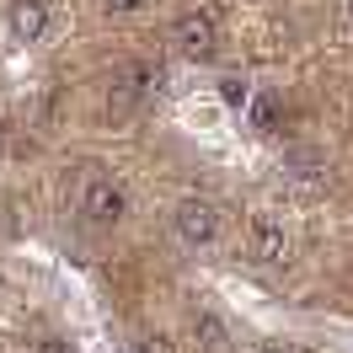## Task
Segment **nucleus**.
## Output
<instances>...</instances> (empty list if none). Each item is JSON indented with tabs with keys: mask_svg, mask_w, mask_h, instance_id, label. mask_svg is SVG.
<instances>
[{
	"mask_svg": "<svg viewBox=\"0 0 353 353\" xmlns=\"http://www.w3.org/2000/svg\"><path fill=\"white\" fill-rule=\"evenodd\" d=\"M81 214H86L91 225H118L123 214H129V193H123V182L108 172L86 176V188H81Z\"/></svg>",
	"mask_w": 353,
	"mask_h": 353,
	"instance_id": "obj_3",
	"label": "nucleus"
},
{
	"mask_svg": "<svg viewBox=\"0 0 353 353\" xmlns=\"http://www.w3.org/2000/svg\"><path fill=\"white\" fill-rule=\"evenodd\" d=\"M252 252H257V263H284L289 257V230L273 214H257L252 220Z\"/></svg>",
	"mask_w": 353,
	"mask_h": 353,
	"instance_id": "obj_5",
	"label": "nucleus"
},
{
	"mask_svg": "<svg viewBox=\"0 0 353 353\" xmlns=\"http://www.w3.org/2000/svg\"><path fill=\"white\" fill-rule=\"evenodd\" d=\"M263 353H289V348H263Z\"/></svg>",
	"mask_w": 353,
	"mask_h": 353,
	"instance_id": "obj_14",
	"label": "nucleus"
},
{
	"mask_svg": "<svg viewBox=\"0 0 353 353\" xmlns=\"http://www.w3.org/2000/svg\"><path fill=\"white\" fill-rule=\"evenodd\" d=\"M343 11H348V17H353V0H343Z\"/></svg>",
	"mask_w": 353,
	"mask_h": 353,
	"instance_id": "obj_13",
	"label": "nucleus"
},
{
	"mask_svg": "<svg viewBox=\"0 0 353 353\" xmlns=\"http://www.w3.org/2000/svg\"><path fill=\"white\" fill-rule=\"evenodd\" d=\"M246 112H252V129L257 134L279 129V102H273V97H246Z\"/></svg>",
	"mask_w": 353,
	"mask_h": 353,
	"instance_id": "obj_8",
	"label": "nucleus"
},
{
	"mask_svg": "<svg viewBox=\"0 0 353 353\" xmlns=\"http://www.w3.org/2000/svg\"><path fill=\"white\" fill-rule=\"evenodd\" d=\"M246 97H252V91H246L241 81H220V102H230V108H246Z\"/></svg>",
	"mask_w": 353,
	"mask_h": 353,
	"instance_id": "obj_9",
	"label": "nucleus"
},
{
	"mask_svg": "<svg viewBox=\"0 0 353 353\" xmlns=\"http://www.w3.org/2000/svg\"><path fill=\"white\" fill-rule=\"evenodd\" d=\"M172 43L182 59H214V48H220V22H214V11H182L172 22Z\"/></svg>",
	"mask_w": 353,
	"mask_h": 353,
	"instance_id": "obj_4",
	"label": "nucleus"
},
{
	"mask_svg": "<svg viewBox=\"0 0 353 353\" xmlns=\"http://www.w3.org/2000/svg\"><path fill=\"white\" fill-rule=\"evenodd\" d=\"M6 27H11L17 43H38V38L48 32V6L43 0H17L11 17H6Z\"/></svg>",
	"mask_w": 353,
	"mask_h": 353,
	"instance_id": "obj_6",
	"label": "nucleus"
},
{
	"mask_svg": "<svg viewBox=\"0 0 353 353\" xmlns=\"http://www.w3.org/2000/svg\"><path fill=\"white\" fill-rule=\"evenodd\" d=\"M112 17H134V11H145V0H102Z\"/></svg>",
	"mask_w": 353,
	"mask_h": 353,
	"instance_id": "obj_11",
	"label": "nucleus"
},
{
	"mask_svg": "<svg viewBox=\"0 0 353 353\" xmlns=\"http://www.w3.org/2000/svg\"><path fill=\"white\" fill-rule=\"evenodd\" d=\"M172 230L188 252H209V246L220 241V209L209 199H182L172 209Z\"/></svg>",
	"mask_w": 353,
	"mask_h": 353,
	"instance_id": "obj_1",
	"label": "nucleus"
},
{
	"mask_svg": "<svg viewBox=\"0 0 353 353\" xmlns=\"http://www.w3.org/2000/svg\"><path fill=\"white\" fill-rule=\"evenodd\" d=\"M139 353H176V343L166 332H150V337H139Z\"/></svg>",
	"mask_w": 353,
	"mask_h": 353,
	"instance_id": "obj_10",
	"label": "nucleus"
},
{
	"mask_svg": "<svg viewBox=\"0 0 353 353\" xmlns=\"http://www.w3.org/2000/svg\"><path fill=\"white\" fill-rule=\"evenodd\" d=\"M161 86V70L155 65H145V59H129V65H118L112 70V86H108V112H134L150 91Z\"/></svg>",
	"mask_w": 353,
	"mask_h": 353,
	"instance_id": "obj_2",
	"label": "nucleus"
},
{
	"mask_svg": "<svg viewBox=\"0 0 353 353\" xmlns=\"http://www.w3.org/2000/svg\"><path fill=\"white\" fill-rule=\"evenodd\" d=\"M32 353H75V343H70V337H43Z\"/></svg>",
	"mask_w": 353,
	"mask_h": 353,
	"instance_id": "obj_12",
	"label": "nucleus"
},
{
	"mask_svg": "<svg viewBox=\"0 0 353 353\" xmlns=\"http://www.w3.org/2000/svg\"><path fill=\"white\" fill-rule=\"evenodd\" d=\"M193 348L199 353H230V327H225L214 310H199V316H193Z\"/></svg>",
	"mask_w": 353,
	"mask_h": 353,
	"instance_id": "obj_7",
	"label": "nucleus"
}]
</instances>
